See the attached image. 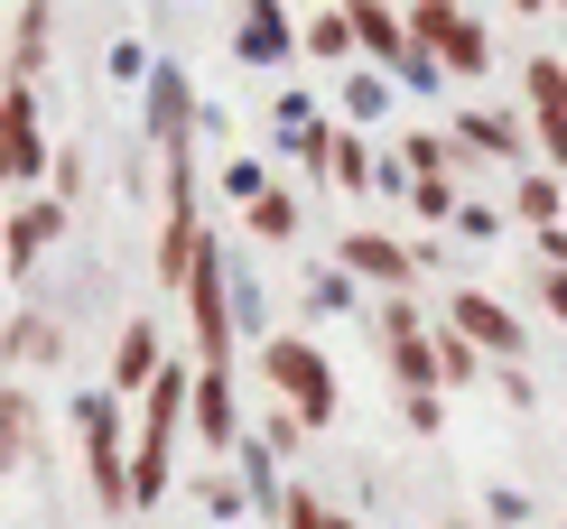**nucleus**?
Here are the masks:
<instances>
[{
  "mask_svg": "<svg viewBox=\"0 0 567 529\" xmlns=\"http://www.w3.org/2000/svg\"><path fill=\"white\" fill-rule=\"evenodd\" d=\"M75 446H84V484H93V511H131V446L140 437H122V391H84L75 408Z\"/></svg>",
  "mask_w": 567,
  "mask_h": 529,
  "instance_id": "obj_1",
  "label": "nucleus"
},
{
  "mask_svg": "<svg viewBox=\"0 0 567 529\" xmlns=\"http://www.w3.org/2000/svg\"><path fill=\"white\" fill-rule=\"evenodd\" d=\"M261 372H270L279 408H298L307 427H336V363H326L307 334H270V344H261Z\"/></svg>",
  "mask_w": 567,
  "mask_h": 529,
  "instance_id": "obj_2",
  "label": "nucleus"
},
{
  "mask_svg": "<svg viewBox=\"0 0 567 529\" xmlns=\"http://www.w3.org/2000/svg\"><path fill=\"white\" fill-rule=\"evenodd\" d=\"M372 344H382V363H391L400 391H446V372H437V325H419L410 298H382V307H372Z\"/></svg>",
  "mask_w": 567,
  "mask_h": 529,
  "instance_id": "obj_3",
  "label": "nucleus"
},
{
  "mask_svg": "<svg viewBox=\"0 0 567 529\" xmlns=\"http://www.w3.org/2000/svg\"><path fill=\"white\" fill-rule=\"evenodd\" d=\"M177 298H186V334H196V363H233V260H224V242H205L196 279H186Z\"/></svg>",
  "mask_w": 567,
  "mask_h": 529,
  "instance_id": "obj_4",
  "label": "nucleus"
},
{
  "mask_svg": "<svg viewBox=\"0 0 567 529\" xmlns=\"http://www.w3.org/2000/svg\"><path fill=\"white\" fill-rule=\"evenodd\" d=\"M410 38L429 46V56H437L456 84H475L484 65H493V38H484V19H465L456 0H410Z\"/></svg>",
  "mask_w": 567,
  "mask_h": 529,
  "instance_id": "obj_5",
  "label": "nucleus"
},
{
  "mask_svg": "<svg viewBox=\"0 0 567 529\" xmlns=\"http://www.w3.org/2000/svg\"><path fill=\"white\" fill-rule=\"evenodd\" d=\"M336 260H344L363 288H382V298H410V288L429 279V260H419L410 242H391V232H372V224H353L344 242H336Z\"/></svg>",
  "mask_w": 567,
  "mask_h": 529,
  "instance_id": "obj_6",
  "label": "nucleus"
},
{
  "mask_svg": "<svg viewBox=\"0 0 567 529\" xmlns=\"http://www.w3.org/2000/svg\"><path fill=\"white\" fill-rule=\"evenodd\" d=\"M0 122H10V186H19V196H38V186L56 177V158H47V122H38V84L29 75H10Z\"/></svg>",
  "mask_w": 567,
  "mask_h": 529,
  "instance_id": "obj_7",
  "label": "nucleus"
},
{
  "mask_svg": "<svg viewBox=\"0 0 567 529\" xmlns=\"http://www.w3.org/2000/svg\"><path fill=\"white\" fill-rule=\"evenodd\" d=\"M446 325H465V334L493 353V363H522V344H530L522 317H512L503 298H484V288H446Z\"/></svg>",
  "mask_w": 567,
  "mask_h": 529,
  "instance_id": "obj_8",
  "label": "nucleus"
},
{
  "mask_svg": "<svg viewBox=\"0 0 567 529\" xmlns=\"http://www.w3.org/2000/svg\"><path fill=\"white\" fill-rule=\"evenodd\" d=\"M65 224H75L65 196H19V214H10V279H29L47 260V242H65Z\"/></svg>",
  "mask_w": 567,
  "mask_h": 529,
  "instance_id": "obj_9",
  "label": "nucleus"
},
{
  "mask_svg": "<svg viewBox=\"0 0 567 529\" xmlns=\"http://www.w3.org/2000/svg\"><path fill=\"white\" fill-rule=\"evenodd\" d=\"M196 437L233 455L243 446V400H233V363H196Z\"/></svg>",
  "mask_w": 567,
  "mask_h": 529,
  "instance_id": "obj_10",
  "label": "nucleus"
},
{
  "mask_svg": "<svg viewBox=\"0 0 567 529\" xmlns=\"http://www.w3.org/2000/svg\"><path fill=\"white\" fill-rule=\"evenodd\" d=\"M158 372H168V334H158L150 317H131V325H122V344H112V391L140 400Z\"/></svg>",
  "mask_w": 567,
  "mask_h": 529,
  "instance_id": "obj_11",
  "label": "nucleus"
},
{
  "mask_svg": "<svg viewBox=\"0 0 567 529\" xmlns=\"http://www.w3.org/2000/svg\"><path fill=\"white\" fill-rule=\"evenodd\" d=\"M233 56H243V65H289V56H298V29H289V10H279V0H243Z\"/></svg>",
  "mask_w": 567,
  "mask_h": 529,
  "instance_id": "obj_12",
  "label": "nucleus"
},
{
  "mask_svg": "<svg viewBox=\"0 0 567 529\" xmlns=\"http://www.w3.org/2000/svg\"><path fill=\"white\" fill-rule=\"evenodd\" d=\"M456 139H465V149H484V158H512V167H522V149H539V139H530V112H493V103L456 112Z\"/></svg>",
  "mask_w": 567,
  "mask_h": 529,
  "instance_id": "obj_13",
  "label": "nucleus"
},
{
  "mask_svg": "<svg viewBox=\"0 0 567 529\" xmlns=\"http://www.w3.org/2000/svg\"><path fill=\"white\" fill-rule=\"evenodd\" d=\"M186 122H196L186 75H177V65H150V139H158V149H186Z\"/></svg>",
  "mask_w": 567,
  "mask_h": 529,
  "instance_id": "obj_14",
  "label": "nucleus"
},
{
  "mask_svg": "<svg viewBox=\"0 0 567 529\" xmlns=\"http://www.w3.org/2000/svg\"><path fill=\"white\" fill-rule=\"evenodd\" d=\"M512 214H522L530 232H549L567 214V177H558V167H522V177H512Z\"/></svg>",
  "mask_w": 567,
  "mask_h": 529,
  "instance_id": "obj_15",
  "label": "nucleus"
},
{
  "mask_svg": "<svg viewBox=\"0 0 567 529\" xmlns=\"http://www.w3.org/2000/svg\"><path fill=\"white\" fill-rule=\"evenodd\" d=\"M38 437H47L38 400H29V391L10 381V400H0V455H10V465H29V455H38Z\"/></svg>",
  "mask_w": 567,
  "mask_h": 529,
  "instance_id": "obj_16",
  "label": "nucleus"
},
{
  "mask_svg": "<svg viewBox=\"0 0 567 529\" xmlns=\"http://www.w3.org/2000/svg\"><path fill=\"white\" fill-rule=\"evenodd\" d=\"M307 56H326V65H353V56H363V38H353V10H344V0L307 19Z\"/></svg>",
  "mask_w": 567,
  "mask_h": 529,
  "instance_id": "obj_17",
  "label": "nucleus"
},
{
  "mask_svg": "<svg viewBox=\"0 0 567 529\" xmlns=\"http://www.w3.org/2000/svg\"><path fill=\"white\" fill-rule=\"evenodd\" d=\"M484 363H493V353L475 344V334L437 317V372H446V391H465V381H484Z\"/></svg>",
  "mask_w": 567,
  "mask_h": 529,
  "instance_id": "obj_18",
  "label": "nucleus"
},
{
  "mask_svg": "<svg viewBox=\"0 0 567 529\" xmlns=\"http://www.w3.org/2000/svg\"><path fill=\"white\" fill-rule=\"evenodd\" d=\"M344 112H353V122H391V65H353V75H344Z\"/></svg>",
  "mask_w": 567,
  "mask_h": 529,
  "instance_id": "obj_19",
  "label": "nucleus"
},
{
  "mask_svg": "<svg viewBox=\"0 0 567 529\" xmlns=\"http://www.w3.org/2000/svg\"><path fill=\"white\" fill-rule=\"evenodd\" d=\"M243 224H251V242H298V196H289V186H270V196L243 205Z\"/></svg>",
  "mask_w": 567,
  "mask_h": 529,
  "instance_id": "obj_20",
  "label": "nucleus"
},
{
  "mask_svg": "<svg viewBox=\"0 0 567 529\" xmlns=\"http://www.w3.org/2000/svg\"><path fill=\"white\" fill-rule=\"evenodd\" d=\"M38 65H47V0H19V29H10V75H29V84H38Z\"/></svg>",
  "mask_w": 567,
  "mask_h": 529,
  "instance_id": "obj_21",
  "label": "nucleus"
},
{
  "mask_svg": "<svg viewBox=\"0 0 567 529\" xmlns=\"http://www.w3.org/2000/svg\"><path fill=\"white\" fill-rule=\"evenodd\" d=\"M456 149H465V139L456 131H410V139H400V167H410V177H456Z\"/></svg>",
  "mask_w": 567,
  "mask_h": 529,
  "instance_id": "obj_22",
  "label": "nucleus"
},
{
  "mask_svg": "<svg viewBox=\"0 0 567 529\" xmlns=\"http://www.w3.org/2000/svg\"><path fill=\"white\" fill-rule=\"evenodd\" d=\"M522 93H530L539 122H558V112H567V65H558V56H530V65H522Z\"/></svg>",
  "mask_w": 567,
  "mask_h": 529,
  "instance_id": "obj_23",
  "label": "nucleus"
},
{
  "mask_svg": "<svg viewBox=\"0 0 567 529\" xmlns=\"http://www.w3.org/2000/svg\"><path fill=\"white\" fill-rule=\"evenodd\" d=\"M279 529H363V520H353V511H336V501H326V492H289V501H279Z\"/></svg>",
  "mask_w": 567,
  "mask_h": 529,
  "instance_id": "obj_24",
  "label": "nucleus"
},
{
  "mask_svg": "<svg viewBox=\"0 0 567 529\" xmlns=\"http://www.w3.org/2000/svg\"><path fill=\"white\" fill-rule=\"evenodd\" d=\"M336 186H344V196H363V186H382V149H372V139H336Z\"/></svg>",
  "mask_w": 567,
  "mask_h": 529,
  "instance_id": "obj_25",
  "label": "nucleus"
},
{
  "mask_svg": "<svg viewBox=\"0 0 567 529\" xmlns=\"http://www.w3.org/2000/svg\"><path fill=\"white\" fill-rule=\"evenodd\" d=\"M38 363H56V325H47V317H19V325H10V372H38Z\"/></svg>",
  "mask_w": 567,
  "mask_h": 529,
  "instance_id": "obj_26",
  "label": "nucleus"
},
{
  "mask_svg": "<svg viewBox=\"0 0 567 529\" xmlns=\"http://www.w3.org/2000/svg\"><path fill=\"white\" fill-rule=\"evenodd\" d=\"M456 177H410V214H419V224H456Z\"/></svg>",
  "mask_w": 567,
  "mask_h": 529,
  "instance_id": "obj_27",
  "label": "nucleus"
},
{
  "mask_svg": "<svg viewBox=\"0 0 567 529\" xmlns=\"http://www.w3.org/2000/svg\"><path fill=\"white\" fill-rule=\"evenodd\" d=\"M307 307H317V317H336V307H353V270L336 260V270H317L307 279Z\"/></svg>",
  "mask_w": 567,
  "mask_h": 529,
  "instance_id": "obj_28",
  "label": "nucleus"
},
{
  "mask_svg": "<svg viewBox=\"0 0 567 529\" xmlns=\"http://www.w3.org/2000/svg\"><path fill=\"white\" fill-rule=\"evenodd\" d=\"M400 418H410V437H437L446 427V391H400Z\"/></svg>",
  "mask_w": 567,
  "mask_h": 529,
  "instance_id": "obj_29",
  "label": "nucleus"
},
{
  "mask_svg": "<svg viewBox=\"0 0 567 529\" xmlns=\"http://www.w3.org/2000/svg\"><path fill=\"white\" fill-rule=\"evenodd\" d=\"M196 492H205V511H215V520H243V511H251V492L233 484V474H205Z\"/></svg>",
  "mask_w": 567,
  "mask_h": 529,
  "instance_id": "obj_30",
  "label": "nucleus"
},
{
  "mask_svg": "<svg viewBox=\"0 0 567 529\" xmlns=\"http://www.w3.org/2000/svg\"><path fill=\"white\" fill-rule=\"evenodd\" d=\"M224 196H233V205H251V196H270V177H261L251 158H233V167H224Z\"/></svg>",
  "mask_w": 567,
  "mask_h": 529,
  "instance_id": "obj_31",
  "label": "nucleus"
},
{
  "mask_svg": "<svg viewBox=\"0 0 567 529\" xmlns=\"http://www.w3.org/2000/svg\"><path fill=\"white\" fill-rule=\"evenodd\" d=\"M530 298H539V307H549V317L567 325V270H530Z\"/></svg>",
  "mask_w": 567,
  "mask_h": 529,
  "instance_id": "obj_32",
  "label": "nucleus"
},
{
  "mask_svg": "<svg viewBox=\"0 0 567 529\" xmlns=\"http://www.w3.org/2000/svg\"><path fill=\"white\" fill-rule=\"evenodd\" d=\"M47 186H56V196L75 205V196H84V149H56V177H47Z\"/></svg>",
  "mask_w": 567,
  "mask_h": 529,
  "instance_id": "obj_33",
  "label": "nucleus"
},
{
  "mask_svg": "<svg viewBox=\"0 0 567 529\" xmlns=\"http://www.w3.org/2000/svg\"><path fill=\"white\" fill-rule=\"evenodd\" d=\"M539 260H549V270H567V224H549V232H539Z\"/></svg>",
  "mask_w": 567,
  "mask_h": 529,
  "instance_id": "obj_34",
  "label": "nucleus"
},
{
  "mask_svg": "<svg viewBox=\"0 0 567 529\" xmlns=\"http://www.w3.org/2000/svg\"><path fill=\"white\" fill-rule=\"evenodd\" d=\"M503 10H549V0H503Z\"/></svg>",
  "mask_w": 567,
  "mask_h": 529,
  "instance_id": "obj_35",
  "label": "nucleus"
},
{
  "mask_svg": "<svg viewBox=\"0 0 567 529\" xmlns=\"http://www.w3.org/2000/svg\"><path fill=\"white\" fill-rule=\"evenodd\" d=\"M446 529H475V520H446Z\"/></svg>",
  "mask_w": 567,
  "mask_h": 529,
  "instance_id": "obj_36",
  "label": "nucleus"
}]
</instances>
